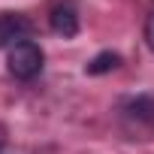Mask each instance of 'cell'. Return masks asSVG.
<instances>
[{
	"label": "cell",
	"instance_id": "cell-6",
	"mask_svg": "<svg viewBox=\"0 0 154 154\" xmlns=\"http://www.w3.org/2000/svg\"><path fill=\"white\" fill-rule=\"evenodd\" d=\"M145 42H148V48L154 51V3H151V9H148V15H145Z\"/></svg>",
	"mask_w": 154,
	"mask_h": 154
},
{
	"label": "cell",
	"instance_id": "cell-5",
	"mask_svg": "<svg viewBox=\"0 0 154 154\" xmlns=\"http://www.w3.org/2000/svg\"><path fill=\"white\" fill-rule=\"evenodd\" d=\"M121 66V54L118 51H100L85 69L91 72V75H103V72H112V69H118Z\"/></svg>",
	"mask_w": 154,
	"mask_h": 154
},
{
	"label": "cell",
	"instance_id": "cell-3",
	"mask_svg": "<svg viewBox=\"0 0 154 154\" xmlns=\"http://www.w3.org/2000/svg\"><path fill=\"white\" fill-rule=\"evenodd\" d=\"M48 24L63 39L75 36L79 33V6H75V0H54L48 9Z\"/></svg>",
	"mask_w": 154,
	"mask_h": 154
},
{
	"label": "cell",
	"instance_id": "cell-1",
	"mask_svg": "<svg viewBox=\"0 0 154 154\" xmlns=\"http://www.w3.org/2000/svg\"><path fill=\"white\" fill-rule=\"evenodd\" d=\"M42 66H45V51H42V45L33 42V39L18 42V45H12V48L6 51V69H9L12 79H18V82L36 79V75L42 72Z\"/></svg>",
	"mask_w": 154,
	"mask_h": 154
},
{
	"label": "cell",
	"instance_id": "cell-7",
	"mask_svg": "<svg viewBox=\"0 0 154 154\" xmlns=\"http://www.w3.org/2000/svg\"><path fill=\"white\" fill-rule=\"evenodd\" d=\"M3 145H6V130H3V124H0V154H3Z\"/></svg>",
	"mask_w": 154,
	"mask_h": 154
},
{
	"label": "cell",
	"instance_id": "cell-2",
	"mask_svg": "<svg viewBox=\"0 0 154 154\" xmlns=\"http://www.w3.org/2000/svg\"><path fill=\"white\" fill-rule=\"evenodd\" d=\"M33 33V21L24 12H0V48H12L18 42H27Z\"/></svg>",
	"mask_w": 154,
	"mask_h": 154
},
{
	"label": "cell",
	"instance_id": "cell-4",
	"mask_svg": "<svg viewBox=\"0 0 154 154\" xmlns=\"http://www.w3.org/2000/svg\"><path fill=\"white\" fill-rule=\"evenodd\" d=\"M127 115L136 118V121H142V124H148V127H154V97L142 94V97L130 100L127 103Z\"/></svg>",
	"mask_w": 154,
	"mask_h": 154
}]
</instances>
